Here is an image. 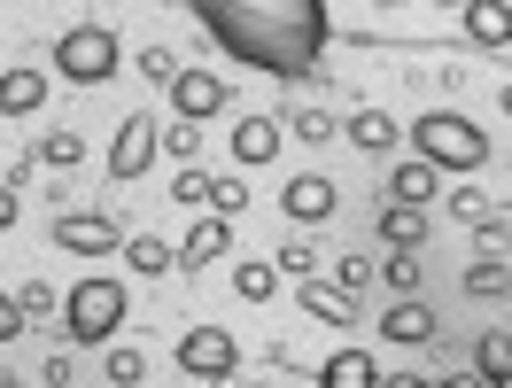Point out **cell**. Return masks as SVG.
Returning a JSON list of instances; mask_svg holds the SVG:
<instances>
[{
	"instance_id": "cell-1",
	"label": "cell",
	"mask_w": 512,
	"mask_h": 388,
	"mask_svg": "<svg viewBox=\"0 0 512 388\" xmlns=\"http://www.w3.org/2000/svg\"><path fill=\"white\" fill-rule=\"evenodd\" d=\"M202 32L218 39L233 63L264 70V78H311L334 39V16L326 0H194Z\"/></svg>"
},
{
	"instance_id": "cell-2",
	"label": "cell",
	"mask_w": 512,
	"mask_h": 388,
	"mask_svg": "<svg viewBox=\"0 0 512 388\" xmlns=\"http://www.w3.org/2000/svg\"><path fill=\"white\" fill-rule=\"evenodd\" d=\"M132 295L125 280H109V272H94V280H78V288L63 295V334L70 342H86V350H101V342H117V326H125Z\"/></svg>"
},
{
	"instance_id": "cell-3",
	"label": "cell",
	"mask_w": 512,
	"mask_h": 388,
	"mask_svg": "<svg viewBox=\"0 0 512 388\" xmlns=\"http://www.w3.org/2000/svg\"><path fill=\"white\" fill-rule=\"evenodd\" d=\"M412 140H419V163H435V171H481L489 163V132L458 109H427L412 125Z\"/></svg>"
},
{
	"instance_id": "cell-4",
	"label": "cell",
	"mask_w": 512,
	"mask_h": 388,
	"mask_svg": "<svg viewBox=\"0 0 512 388\" xmlns=\"http://www.w3.org/2000/svg\"><path fill=\"white\" fill-rule=\"evenodd\" d=\"M117 63H125V47H117L109 24H70L55 39V70H63L70 86H101V78H117Z\"/></svg>"
},
{
	"instance_id": "cell-5",
	"label": "cell",
	"mask_w": 512,
	"mask_h": 388,
	"mask_svg": "<svg viewBox=\"0 0 512 388\" xmlns=\"http://www.w3.org/2000/svg\"><path fill=\"white\" fill-rule=\"evenodd\" d=\"M171 357H179V373H187V381H202V388H218V381H233V373H241V342H233L225 326H187Z\"/></svg>"
},
{
	"instance_id": "cell-6",
	"label": "cell",
	"mask_w": 512,
	"mask_h": 388,
	"mask_svg": "<svg viewBox=\"0 0 512 388\" xmlns=\"http://www.w3.org/2000/svg\"><path fill=\"white\" fill-rule=\"evenodd\" d=\"M156 156H163V125L132 109L125 125H117V140H109V179H117V187H132V179H140Z\"/></svg>"
},
{
	"instance_id": "cell-7",
	"label": "cell",
	"mask_w": 512,
	"mask_h": 388,
	"mask_svg": "<svg viewBox=\"0 0 512 388\" xmlns=\"http://www.w3.org/2000/svg\"><path fill=\"white\" fill-rule=\"evenodd\" d=\"M55 249L63 257H117L125 233H117V218H101V210H63L55 218Z\"/></svg>"
},
{
	"instance_id": "cell-8",
	"label": "cell",
	"mask_w": 512,
	"mask_h": 388,
	"mask_svg": "<svg viewBox=\"0 0 512 388\" xmlns=\"http://www.w3.org/2000/svg\"><path fill=\"white\" fill-rule=\"evenodd\" d=\"M280 210H288L295 226H326V218L342 210V187H334L326 171H295L288 187H280Z\"/></svg>"
},
{
	"instance_id": "cell-9",
	"label": "cell",
	"mask_w": 512,
	"mask_h": 388,
	"mask_svg": "<svg viewBox=\"0 0 512 388\" xmlns=\"http://www.w3.org/2000/svg\"><path fill=\"white\" fill-rule=\"evenodd\" d=\"M171 109H179V125L218 117V109H225V78H218V70H179V78H171Z\"/></svg>"
},
{
	"instance_id": "cell-10",
	"label": "cell",
	"mask_w": 512,
	"mask_h": 388,
	"mask_svg": "<svg viewBox=\"0 0 512 388\" xmlns=\"http://www.w3.org/2000/svg\"><path fill=\"white\" fill-rule=\"evenodd\" d=\"M280 140H288V125L249 109V117L233 125V163H241V171H264V163H280Z\"/></svg>"
},
{
	"instance_id": "cell-11",
	"label": "cell",
	"mask_w": 512,
	"mask_h": 388,
	"mask_svg": "<svg viewBox=\"0 0 512 388\" xmlns=\"http://www.w3.org/2000/svg\"><path fill=\"white\" fill-rule=\"evenodd\" d=\"M381 342H396V350H419V342H435V311L419 303V295H396L381 311Z\"/></svg>"
},
{
	"instance_id": "cell-12",
	"label": "cell",
	"mask_w": 512,
	"mask_h": 388,
	"mask_svg": "<svg viewBox=\"0 0 512 388\" xmlns=\"http://www.w3.org/2000/svg\"><path fill=\"white\" fill-rule=\"evenodd\" d=\"M458 24L474 47H512V0H458Z\"/></svg>"
},
{
	"instance_id": "cell-13",
	"label": "cell",
	"mask_w": 512,
	"mask_h": 388,
	"mask_svg": "<svg viewBox=\"0 0 512 388\" xmlns=\"http://www.w3.org/2000/svg\"><path fill=\"white\" fill-rule=\"evenodd\" d=\"M233 249V218H194V233L179 241V272H202V264H218Z\"/></svg>"
},
{
	"instance_id": "cell-14",
	"label": "cell",
	"mask_w": 512,
	"mask_h": 388,
	"mask_svg": "<svg viewBox=\"0 0 512 388\" xmlns=\"http://www.w3.org/2000/svg\"><path fill=\"white\" fill-rule=\"evenodd\" d=\"M47 109V70H0V125Z\"/></svg>"
},
{
	"instance_id": "cell-15",
	"label": "cell",
	"mask_w": 512,
	"mask_h": 388,
	"mask_svg": "<svg viewBox=\"0 0 512 388\" xmlns=\"http://www.w3.org/2000/svg\"><path fill=\"white\" fill-rule=\"evenodd\" d=\"M319 388H381V357L373 350H334L319 365Z\"/></svg>"
},
{
	"instance_id": "cell-16",
	"label": "cell",
	"mask_w": 512,
	"mask_h": 388,
	"mask_svg": "<svg viewBox=\"0 0 512 388\" xmlns=\"http://www.w3.org/2000/svg\"><path fill=\"white\" fill-rule=\"evenodd\" d=\"M435 194H443V171H435V163H396V171H388V202H412V210H427Z\"/></svg>"
},
{
	"instance_id": "cell-17",
	"label": "cell",
	"mask_w": 512,
	"mask_h": 388,
	"mask_svg": "<svg viewBox=\"0 0 512 388\" xmlns=\"http://www.w3.org/2000/svg\"><path fill=\"white\" fill-rule=\"evenodd\" d=\"M342 140H350V148H365V156H388L404 132H396V117H388V109H357L350 125H342Z\"/></svg>"
},
{
	"instance_id": "cell-18",
	"label": "cell",
	"mask_w": 512,
	"mask_h": 388,
	"mask_svg": "<svg viewBox=\"0 0 512 388\" xmlns=\"http://www.w3.org/2000/svg\"><path fill=\"white\" fill-rule=\"evenodd\" d=\"M381 241H388V249H427V210L388 202V210H381Z\"/></svg>"
},
{
	"instance_id": "cell-19",
	"label": "cell",
	"mask_w": 512,
	"mask_h": 388,
	"mask_svg": "<svg viewBox=\"0 0 512 388\" xmlns=\"http://www.w3.org/2000/svg\"><path fill=\"white\" fill-rule=\"evenodd\" d=\"M474 373H481L489 388H505V381H512V334H505V326H489V334L474 342Z\"/></svg>"
},
{
	"instance_id": "cell-20",
	"label": "cell",
	"mask_w": 512,
	"mask_h": 388,
	"mask_svg": "<svg viewBox=\"0 0 512 388\" xmlns=\"http://www.w3.org/2000/svg\"><path fill=\"white\" fill-rule=\"evenodd\" d=\"M132 272H140V280H163V272H179V249H171V241H163V233H132Z\"/></svg>"
},
{
	"instance_id": "cell-21",
	"label": "cell",
	"mask_w": 512,
	"mask_h": 388,
	"mask_svg": "<svg viewBox=\"0 0 512 388\" xmlns=\"http://www.w3.org/2000/svg\"><path fill=\"white\" fill-rule=\"evenodd\" d=\"M233 295H241V303H272V295H280V264H272V257L233 264Z\"/></svg>"
},
{
	"instance_id": "cell-22",
	"label": "cell",
	"mask_w": 512,
	"mask_h": 388,
	"mask_svg": "<svg viewBox=\"0 0 512 388\" xmlns=\"http://www.w3.org/2000/svg\"><path fill=\"white\" fill-rule=\"evenodd\" d=\"M295 303H303V319H319V326H350V319H357L350 295H342V288H319V280H303V295H295Z\"/></svg>"
},
{
	"instance_id": "cell-23",
	"label": "cell",
	"mask_w": 512,
	"mask_h": 388,
	"mask_svg": "<svg viewBox=\"0 0 512 388\" xmlns=\"http://www.w3.org/2000/svg\"><path fill=\"white\" fill-rule=\"evenodd\" d=\"M280 125H288V140H311V148H326V140H342V125H334L326 109H288Z\"/></svg>"
},
{
	"instance_id": "cell-24",
	"label": "cell",
	"mask_w": 512,
	"mask_h": 388,
	"mask_svg": "<svg viewBox=\"0 0 512 388\" xmlns=\"http://www.w3.org/2000/svg\"><path fill=\"white\" fill-rule=\"evenodd\" d=\"M39 163H47V171H78V163H86V132H47V140H39Z\"/></svg>"
},
{
	"instance_id": "cell-25",
	"label": "cell",
	"mask_w": 512,
	"mask_h": 388,
	"mask_svg": "<svg viewBox=\"0 0 512 388\" xmlns=\"http://www.w3.org/2000/svg\"><path fill=\"white\" fill-rule=\"evenodd\" d=\"M272 264H280V280H311V272H319V249H311V241H280Z\"/></svg>"
},
{
	"instance_id": "cell-26",
	"label": "cell",
	"mask_w": 512,
	"mask_h": 388,
	"mask_svg": "<svg viewBox=\"0 0 512 388\" xmlns=\"http://www.w3.org/2000/svg\"><path fill=\"white\" fill-rule=\"evenodd\" d=\"M101 381H109V388H140V381H148L140 350H109V357H101Z\"/></svg>"
},
{
	"instance_id": "cell-27",
	"label": "cell",
	"mask_w": 512,
	"mask_h": 388,
	"mask_svg": "<svg viewBox=\"0 0 512 388\" xmlns=\"http://www.w3.org/2000/svg\"><path fill=\"white\" fill-rule=\"evenodd\" d=\"M443 210H450V218H466V226H481V218H497V202H489L481 187H458V194H443Z\"/></svg>"
},
{
	"instance_id": "cell-28",
	"label": "cell",
	"mask_w": 512,
	"mask_h": 388,
	"mask_svg": "<svg viewBox=\"0 0 512 388\" xmlns=\"http://www.w3.org/2000/svg\"><path fill=\"white\" fill-rule=\"evenodd\" d=\"M16 303H24V319H63V295L47 288V280H24V288H16Z\"/></svg>"
},
{
	"instance_id": "cell-29",
	"label": "cell",
	"mask_w": 512,
	"mask_h": 388,
	"mask_svg": "<svg viewBox=\"0 0 512 388\" xmlns=\"http://www.w3.org/2000/svg\"><path fill=\"white\" fill-rule=\"evenodd\" d=\"M132 70H140L148 86H171V78H179V55H171V47H140V55H132Z\"/></svg>"
},
{
	"instance_id": "cell-30",
	"label": "cell",
	"mask_w": 512,
	"mask_h": 388,
	"mask_svg": "<svg viewBox=\"0 0 512 388\" xmlns=\"http://www.w3.org/2000/svg\"><path fill=\"white\" fill-rule=\"evenodd\" d=\"M171 202H187V210H210V171H202V163H187V171L171 179Z\"/></svg>"
},
{
	"instance_id": "cell-31",
	"label": "cell",
	"mask_w": 512,
	"mask_h": 388,
	"mask_svg": "<svg viewBox=\"0 0 512 388\" xmlns=\"http://www.w3.org/2000/svg\"><path fill=\"white\" fill-rule=\"evenodd\" d=\"M512 288V272L497 257H481V264H466V295H505Z\"/></svg>"
},
{
	"instance_id": "cell-32",
	"label": "cell",
	"mask_w": 512,
	"mask_h": 388,
	"mask_svg": "<svg viewBox=\"0 0 512 388\" xmlns=\"http://www.w3.org/2000/svg\"><path fill=\"white\" fill-rule=\"evenodd\" d=\"M381 280H388L396 295H419V257H412V249H396V257H381Z\"/></svg>"
},
{
	"instance_id": "cell-33",
	"label": "cell",
	"mask_w": 512,
	"mask_h": 388,
	"mask_svg": "<svg viewBox=\"0 0 512 388\" xmlns=\"http://www.w3.org/2000/svg\"><path fill=\"white\" fill-rule=\"evenodd\" d=\"M249 210V187L241 179H210V218H241Z\"/></svg>"
},
{
	"instance_id": "cell-34",
	"label": "cell",
	"mask_w": 512,
	"mask_h": 388,
	"mask_svg": "<svg viewBox=\"0 0 512 388\" xmlns=\"http://www.w3.org/2000/svg\"><path fill=\"white\" fill-rule=\"evenodd\" d=\"M334 288L365 295V288H373V264H365V257H334Z\"/></svg>"
},
{
	"instance_id": "cell-35",
	"label": "cell",
	"mask_w": 512,
	"mask_h": 388,
	"mask_svg": "<svg viewBox=\"0 0 512 388\" xmlns=\"http://www.w3.org/2000/svg\"><path fill=\"white\" fill-rule=\"evenodd\" d=\"M163 156L194 163V156H202V132H194V125H171V132H163Z\"/></svg>"
},
{
	"instance_id": "cell-36",
	"label": "cell",
	"mask_w": 512,
	"mask_h": 388,
	"mask_svg": "<svg viewBox=\"0 0 512 388\" xmlns=\"http://www.w3.org/2000/svg\"><path fill=\"white\" fill-rule=\"evenodd\" d=\"M24 326H32V319H24V303H16V295L0 288V342H16V334H24Z\"/></svg>"
},
{
	"instance_id": "cell-37",
	"label": "cell",
	"mask_w": 512,
	"mask_h": 388,
	"mask_svg": "<svg viewBox=\"0 0 512 388\" xmlns=\"http://www.w3.org/2000/svg\"><path fill=\"white\" fill-rule=\"evenodd\" d=\"M381 388H435V373H412V365H404V373H381Z\"/></svg>"
},
{
	"instance_id": "cell-38",
	"label": "cell",
	"mask_w": 512,
	"mask_h": 388,
	"mask_svg": "<svg viewBox=\"0 0 512 388\" xmlns=\"http://www.w3.org/2000/svg\"><path fill=\"white\" fill-rule=\"evenodd\" d=\"M16 218H24V202H16V187H0V233L16 226Z\"/></svg>"
},
{
	"instance_id": "cell-39",
	"label": "cell",
	"mask_w": 512,
	"mask_h": 388,
	"mask_svg": "<svg viewBox=\"0 0 512 388\" xmlns=\"http://www.w3.org/2000/svg\"><path fill=\"white\" fill-rule=\"evenodd\" d=\"M435 388H489V381H481L474 365H466V373H443V381H435Z\"/></svg>"
},
{
	"instance_id": "cell-40",
	"label": "cell",
	"mask_w": 512,
	"mask_h": 388,
	"mask_svg": "<svg viewBox=\"0 0 512 388\" xmlns=\"http://www.w3.org/2000/svg\"><path fill=\"white\" fill-rule=\"evenodd\" d=\"M497 109H505V117H512V86H497Z\"/></svg>"
},
{
	"instance_id": "cell-41",
	"label": "cell",
	"mask_w": 512,
	"mask_h": 388,
	"mask_svg": "<svg viewBox=\"0 0 512 388\" xmlns=\"http://www.w3.org/2000/svg\"><path fill=\"white\" fill-rule=\"evenodd\" d=\"M0 388H24V381H0Z\"/></svg>"
},
{
	"instance_id": "cell-42",
	"label": "cell",
	"mask_w": 512,
	"mask_h": 388,
	"mask_svg": "<svg viewBox=\"0 0 512 388\" xmlns=\"http://www.w3.org/2000/svg\"><path fill=\"white\" fill-rule=\"evenodd\" d=\"M0 8H8V0H0Z\"/></svg>"
},
{
	"instance_id": "cell-43",
	"label": "cell",
	"mask_w": 512,
	"mask_h": 388,
	"mask_svg": "<svg viewBox=\"0 0 512 388\" xmlns=\"http://www.w3.org/2000/svg\"><path fill=\"white\" fill-rule=\"evenodd\" d=\"M140 388H148V381H140Z\"/></svg>"
},
{
	"instance_id": "cell-44",
	"label": "cell",
	"mask_w": 512,
	"mask_h": 388,
	"mask_svg": "<svg viewBox=\"0 0 512 388\" xmlns=\"http://www.w3.org/2000/svg\"><path fill=\"white\" fill-rule=\"evenodd\" d=\"M63 388H70V381H63Z\"/></svg>"
}]
</instances>
